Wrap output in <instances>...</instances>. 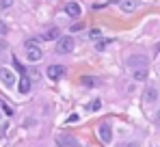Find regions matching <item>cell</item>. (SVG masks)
Wrapping results in <instances>:
<instances>
[{
    "instance_id": "cell-8",
    "label": "cell",
    "mask_w": 160,
    "mask_h": 147,
    "mask_svg": "<svg viewBox=\"0 0 160 147\" xmlns=\"http://www.w3.org/2000/svg\"><path fill=\"white\" fill-rule=\"evenodd\" d=\"M117 4H119L121 11H126V13H132V11H136V7H138L136 0H117Z\"/></svg>"
},
{
    "instance_id": "cell-25",
    "label": "cell",
    "mask_w": 160,
    "mask_h": 147,
    "mask_svg": "<svg viewBox=\"0 0 160 147\" xmlns=\"http://www.w3.org/2000/svg\"><path fill=\"white\" fill-rule=\"evenodd\" d=\"M121 147H136V143H128V145H121Z\"/></svg>"
},
{
    "instance_id": "cell-12",
    "label": "cell",
    "mask_w": 160,
    "mask_h": 147,
    "mask_svg": "<svg viewBox=\"0 0 160 147\" xmlns=\"http://www.w3.org/2000/svg\"><path fill=\"white\" fill-rule=\"evenodd\" d=\"M156 98H158V91H156L154 87H149V89L145 91V102L152 104V102H156Z\"/></svg>"
},
{
    "instance_id": "cell-1",
    "label": "cell",
    "mask_w": 160,
    "mask_h": 147,
    "mask_svg": "<svg viewBox=\"0 0 160 147\" xmlns=\"http://www.w3.org/2000/svg\"><path fill=\"white\" fill-rule=\"evenodd\" d=\"M24 46H26V58L30 61V63H37V61H41L43 52H41V48H39V46H37V41H35V39H28Z\"/></svg>"
},
{
    "instance_id": "cell-18",
    "label": "cell",
    "mask_w": 160,
    "mask_h": 147,
    "mask_svg": "<svg viewBox=\"0 0 160 147\" xmlns=\"http://www.w3.org/2000/svg\"><path fill=\"white\" fill-rule=\"evenodd\" d=\"M106 46H108V41H106V39H100L95 48H98V50H104V48H106Z\"/></svg>"
},
{
    "instance_id": "cell-15",
    "label": "cell",
    "mask_w": 160,
    "mask_h": 147,
    "mask_svg": "<svg viewBox=\"0 0 160 147\" xmlns=\"http://www.w3.org/2000/svg\"><path fill=\"white\" fill-rule=\"evenodd\" d=\"M0 108L4 110V115H7V117H11V115H13V108H11L7 102H0Z\"/></svg>"
},
{
    "instance_id": "cell-22",
    "label": "cell",
    "mask_w": 160,
    "mask_h": 147,
    "mask_svg": "<svg viewBox=\"0 0 160 147\" xmlns=\"http://www.w3.org/2000/svg\"><path fill=\"white\" fill-rule=\"evenodd\" d=\"M82 26H84V24H74V26H72V30H82Z\"/></svg>"
},
{
    "instance_id": "cell-20",
    "label": "cell",
    "mask_w": 160,
    "mask_h": 147,
    "mask_svg": "<svg viewBox=\"0 0 160 147\" xmlns=\"http://www.w3.org/2000/svg\"><path fill=\"white\" fill-rule=\"evenodd\" d=\"M65 121H67V123H76V121H78V115H69Z\"/></svg>"
},
{
    "instance_id": "cell-14",
    "label": "cell",
    "mask_w": 160,
    "mask_h": 147,
    "mask_svg": "<svg viewBox=\"0 0 160 147\" xmlns=\"http://www.w3.org/2000/svg\"><path fill=\"white\" fill-rule=\"evenodd\" d=\"M134 80H138V82H143L145 78H147V67H141V69H134L132 72Z\"/></svg>"
},
{
    "instance_id": "cell-7",
    "label": "cell",
    "mask_w": 160,
    "mask_h": 147,
    "mask_svg": "<svg viewBox=\"0 0 160 147\" xmlns=\"http://www.w3.org/2000/svg\"><path fill=\"white\" fill-rule=\"evenodd\" d=\"M56 143H58V147H80L78 139H76V136H69V134L58 136V139H56Z\"/></svg>"
},
{
    "instance_id": "cell-13",
    "label": "cell",
    "mask_w": 160,
    "mask_h": 147,
    "mask_svg": "<svg viewBox=\"0 0 160 147\" xmlns=\"http://www.w3.org/2000/svg\"><path fill=\"white\" fill-rule=\"evenodd\" d=\"M80 82H82V87H98V84H100L93 76H82V78H80Z\"/></svg>"
},
{
    "instance_id": "cell-19",
    "label": "cell",
    "mask_w": 160,
    "mask_h": 147,
    "mask_svg": "<svg viewBox=\"0 0 160 147\" xmlns=\"http://www.w3.org/2000/svg\"><path fill=\"white\" fill-rule=\"evenodd\" d=\"M100 106H102V104H100V99H95V102H91V106H89V108H91V110H98Z\"/></svg>"
},
{
    "instance_id": "cell-17",
    "label": "cell",
    "mask_w": 160,
    "mask_h": 147,
    "mask_svg": "<svg viewBox=\"0 0 160 147\" xmlns=\"http://www.w3.org/2000/svg\"><path fill=\"white\" fill-rule=\"evenodd\" d=\"M13 65H15V69H18L20 74H24V65H22V63H20L18 58H13Z\"/></svg>"
},
{
    "instance_id": "cell-3",
    "label": "cell",
    "mask_w": 160,
    "mask_h": 147,
    "mask_svg": "<svg viewBox=\"0 0 160 147\" xmlns=\"http://www.w3.org/2000/svg\"><path fill=\"white\" fill-rule=\"evenodd\" d=\"M98 136H100V141L108 145L110 141H112V128L108 125V123H100V128H98Z\"/></svg>"
},
{
    "instance_id": "cell-16",
    "label": "cell",
    "mask_w": 160,
    "mask_h": 147,
    "mask_svg": "<svg viewBox=\"0 0 160 147\" xmlns=\"http://www.w3.org/2000/svg\"><path fill=\"white\" fill-rule=\"evenodd\" d=\"M13 7V0H0V9H11Z\"/></svg>"
},
{
    "instance_id": "cell-4",
    "label": "cell",
    "mask_w": 160,
    "mask_h": 147,
    "mask_svg": "<svg viewBox=\"0 0 160 147\" xmlns=\"http://www.w3.org/2000/svg\"><path fill=\"white\" fill-rule=\"evenodd\" d=\"M46 74H48V78H50V80H61V78H65L67 69H65L63 65H50V67L46 69Z\"/></svg>"
},
{
    "instance_id": "cell-10",
    "label": "cell",
    "mask_w": 160,
    "mask_h": 147,
    "mask_svg": "<svg viewBox=\"0 0 160 147\" xmlns=\"http://www.w3.org/2000/svg\"><path fill=\"white\" fill-rule=\"evenodd\" d=\"M18 91H20V95H26L28 91H30V78H26V76H22V78H20Z\"/></svg>"
},
{
    "instance_id": "cell-21",
    "label": "cell",
    "mask_w": 160,
    "mask_h": 147,
    "mask_svg": "<svg viewBox=\"0 0 160 147\" xmlns=\"http://www.w3.org/2000/svg\"><path fill=\"white\" fill-rule=\"evenodd\" d=\"M89 35H91V37H93V39H98V37H100V30H98V28H93V30H91V33H89Z\"/></svg>"
},
{
    "instance_id": "cell-11",
    "label": "cell",
    "mask_w": 160,
    "mask_h": 147,
    "mask_svg": "<svg viewBox=\"0 0 160 147\" xmlns=\"http://www.w3.org/2000/svg\"><path fill=\"white\" fill-rule=\"evenodd\" d=\"M58 37H61V33H58V28H56V26L48 28V30L43 33V39H48V41H56Z\"/></svg>"
},
{
    "instance_id": "cell-6",
    "label": "cell",
    "mask_w": 160,
    "mask_h": 147,
    "mask_svg": "<svg viewBox=\"0 0 160 147\" xmlns=\"http://www.w3.org/2000/svg\"><path fill=\"white\" fill-rule=\"evenodd\" d=\"M128 67H132V69H141V67H147V58L143 56V54H134L128 58Z\"/></svg>"
},
{
    "instance_id": "cell-5",
    "label": "cell",
    "mask_w": 160,
    "mask_h": 147,
    "mask_svg": "<svg viewBox=\"0 0 160 147\" xmlns=\"http://www.w3.org/2000/svg\"><path fill=\"white\" fill-rule=\"evenodd\" d=\"M65 13H67L69 18H74V20H76V18L82 15V7H80L76 0H69V2L65 4Z\"/></svg>"
},
{
    "instance_id": "cell-26",
    "label": "cell",
    "mask_w": 160,
    "mask_h": 147,
    "mask_svg": "<svg viewBox=\"0 0 160 147\" xmlns=\"http://www.w3.org/2000/svg\"><path fill=\"white\" fill-rule=\"evenodd\" d=\"M158 123H160V110H158Z\"/></svg>"
},
{
    "instance_id": "cell-9",
    "label": "cell",
    "mask_w": 160,
    "mask_h": 147,
    "mask_svg": "<svg viewBox=\"0 0 160 147\" xmlns=\"http://www.w3.org/2000/svg\"><path fill=\"white\" fill-rule=\"evenodd\" d=\"M0 80L4 82V87H13L15 84V76H13V72H9V69H0Z\"/></svg>"
},
{
    "instance_id": "cell-24",
    "label": "cell",
    "mask_w": 160,
    "mask_h": 147,
    "mask_svg": "<svg viewBox=\"0 0 160 147\" xmlns=\"http://www.w3.org/2000/svg\"><path fill=\"white\" fill-rule=\"evenodd\" d=\"M7 48V43H4V41H2V39H0V52H2V50Z\"/></svg>"
},
{
    "instance_id": "cell-2",
    "label": "cell",
    "mask_w": 160,
    "mask_h": 147,
    "mask_svg": "<svg viewBox=\"0 0 160 147\" xmlns=\"http://www.w3.org/2000/svg\"><path fill=\"white\" fill-rule=\"evenodd\" d=\"M74 43H76V41H74L72 37H58L54 50H56V54H69V52L74 50Z\"/></svg>"
},
{
    "instance_id": "cell-23",
    "label": "cell",
    "mask_w": 160,
    "mask_h": 147,
    "mask_svg": "<svg viewBox=\"0 0 160 147\" xmlns=\"http://www.w3.org/2000/svg\"><path fill=\"white\" fill-rule=\"evenodd\" d=\"M0 33H2V35L7 33V26H4V24H0Z\"/></svg>"
}]
</instances>
